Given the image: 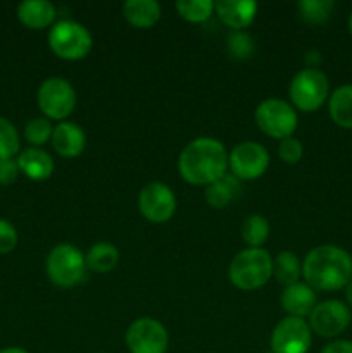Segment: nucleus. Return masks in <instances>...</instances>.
I'll return each instance as SVG.
<instances>
[{"label": "nucleus", "instance_id": "1", "mask_svg": "<svg viewBox=\"0 0 352 353\" xmlns=\"http://www.w3.org/2000/svg\"><path fill=\"white\" fill-rule=\"evenodd\" d=\"M306 285L320 292H338L352 279V255L337 245H320L302 262Z\"/></svg>", "mask_w": 352, "mask_h": 353}, {"label": "nucleus", "instance_id": "2", "mask_svg": "<svg viewBox=\"0 0 352 353\" xmlns=\"http://www.w3.org/2000/svg\"><path fill=\"white\" fill-rule=\"evenodd\" d=\"M178 169L190 185L209 186L226 174L228 152L214 138H195L179 154Z\"/></svg>", "mask_w": 352, "mask_h": 353}, {"label": "nucleus", "instance_id": "3", "mask_svg": "<svg viewBox=\"0 0 352 353\" xmlns=\"http://www.w3.org/2000/svg\"><path fill=\"white\" fill-rule=\"evenodd\" d=\"M230 281L244 292L264 286L273 276V259L262 248H247L235 255L228 269Z\"/></svg>", "mask_w": 352, "mask_h": 353}, {"label": "nucleus", "instance_id": "4", "mask_svg": "<svg viewBox=\"0 0 352 353\" xmlns=\"http://www.w3.org/2000/svg\"><path fill=\"white\" fill-rule=\"evenodd\" d=\"M48 47L59 59L79 61L90 54L93 38L83 24L76 21H59L48 33Z\"/></svg>", "mask_w": 352, "mask_h": 353}, {"label": "nucleus", "instance_id": "5", "mask_svg": "<svg viewBox=\"0 0 352 353\" xmlns=\"http://www.w3.org/2000/svg\"><path fill=\"white\" fill-rule=\"evenodd\" d=\"M330 97V81L326 74L316 68H307L297 72L290 83V99L302 112H314Z\"/></svg>", "mask_w": 352, "mask_h": 353}, {"label": "nucleus", "instance_id": "6", "mask_svg": "<svg viewBox=\"0 0 352 353\" xmlns=\"http://www.w3.org/2000/svg\"><path fill=\"white\" fill-rule=\"evenodd\" d=\"M85 255L69 243H61L52 248L47 257V276L54 285L71 288L85 278Z\"/></svg>", "mask_w": 352, "mask_h": 353}, {"label": "nucleus", "instance_id": "7", "mask_svg": "<svg viewBox=\"0 0 352 353\" xmlns=\"http://www.w3.org/2000/svg\"><path fill=\"white\" fill-rule=\"evenodd\" d=\"M255 124L268 137L285 140L297 130L299 117L295 109L285 100L268 99L255 109Z\"/></svg>", "mask_w": 352, "mask_h": 353}, {"label": "nucleus", "instance_id": "8", "mask_svg": "<svg viewBox=\"0 0 352 353\" xmlns=\"http://www.w3.org/2000/svg\"><path fill=\"white\" fill-rule=\"evenodd\" d=\"M38 107L48 119L62 121L76 107V92L64 78H48L38 88Z\"/></svg>", "mask_w": 352, "mask_h": 353}, {"label": "nucleus", "instance_id": "9", "mask_svg": "<svg viewBox=\"0 0 352 353\" xmlns=\"http://www.w3.org/2000/svg\"><path fill=\"white\" fill-rule=\"evenodd\" d=\"M168 343L166 327L152 317L137 319L126 331V347L130 353H166Z\"/></svg>", "mask_w": 352, "mask_h": 353}, {"label": "nucleus", "instance_id": "10", "mask_svg": "<svg viewBox=\"0 0 352 353\" xmlns=\"http://www.w3.org/2000/svg\"><path fill=\"white\" fill-rule=\"evenodd\" d=\"M269 165V154L261 143L244 141L228 155V168L237 179L252 181L261 178Z\"/></svg>", "mask_w": 352, "mask_h": 353}, {"label": "nucleus", "instance_id": "11", "mask_svg": "<svg viewBox=\"0 0 352 353\" xmlns=\"http://www.w3.org/2000/svg\"><path fill=\"white\" fill-rule=\"evenodd\" d=\"M352 319L351 309L340 300H324L316 303L309 314L311 331L321 338H337L349 327Z\"/></svg>", "mask_w": 352, "mask_h": 353}, {"label": "nucleus", "instance_id": "12", "mask_svg": "<svg viewBox=\"0 0 352 353\" xmlns=\"http://www.w3.org/2000/svg\"><path fill=\"white\" fill-rule=\"evenodd\" d=\"M313 343V331L300 317H285L276 324L271 334L275 353H307Z\"/></svg>", "mask_w": 352, "mask_h": 353}, {"label": "nucleus", "instance_id": "13", "mask_svg": "<svg viewBox=\"0 0 352 353\" xmlns=\"http://www.w3.org/2000/svg\"><path fill=\"white\" fill-rule=\"evenodd\" d=\"M138 209L150 223H166L176 212V196L169 186L162 183H148L138 195Z\"/></svg>", "mask_w": 352, "mask_h": 353}, {"label": "nucleus", "instance_id": "14", "mask_svg": "<svg viewBox=\"0 0 352 353\" xmlns=\"http://www.w3.org/2000/svg\"><path fill=\"white\" fill-rule=\"evenodd\" d=\"M214 10L224 26L242 31L254 21L257 3L252 0H219L214 3Z\"/></svg>", "mask_w": 352, "mask_h": 353}, {"label": "nucleus", "instance_id": "15", "mask_svg": "<svg viewBox=\"0 0 352 353\" xmlns=\"http://www.w3.org/2000/svg\"><path fill=\"white\" fill-rule=\"evenodd\" d=\"M86 137L85 131L75 123H61L54 128L52 133V147L61 157L72 159L81 155L85 150Z\"/></svg>", "mask_w": 352, "mask_h": 353}, {"label": "nucleus", "instance_id": "16", "mask_svg": "<svg viewBox=\"0 0 352 353\" xmlns=\"http://www.w3.org/2000/svg\"><path fill=\"white\" fill-rule=\"evenodd\" d=\"M282 307L290 317H304L309 316L316 307V293L306 283H295V285L285 286L282 293Z\"/></svg>", "mask_w": 352, "mask_h": 353}, {"label": "nucleus", "instance_id": "17", "mask_svg": "<svg viewBox=\"0 0 352 353\" xmlns=\"http://www.w3.org/2000/svg\"><path fill=\"white\" fill-rule=\"evenodd\" d=\"M17 165L19 171L33 181H45L54 172V161L47 152L40 148H26L21 152L17 157Z\"/></svg>", "mask_w": 352, "mask_h": 353}, {"label": "nucleus", "instance_id": "18", "mask_svg": "<svg viewBox=\"0 0 352 353\" xmlns=\"http://www.w3.org/2000/svg\"><path fill=\"white\" fill-rule=\"evenodd\" d=\"M17 17L30 30H43L55 19V7L47 0H26L17 6Z\"/></svg>", "mask_w": 352, "mask_h": 353}, {"label": "nucleus", "instance_id": "19", "mask_svg": "<svg viewBox=\"0 0 352 353\" xmlns=\"http://www.w3.org/2000/svg\"><path fill=\"white\" fill-rule=\"evenodd\" d=\"M123 16L131 26L145 30L161 19V6L155 0H128L123 3Z\"/></svg>", "mask_w": 352, "mask_h": 353}, {"label": "nucleus", "instance_id": "20", "mask_svg": "<svg viewBox=\"0 0 352 353\" xmlns=\"http://www.w3.org/2000/svg\"><path fill=\"white\" fill-rule=\"evenodd\" d=\"M328 112L338 128L352 130V85H342L331 93Z\"/></svg>", "mask_w": 352, "mask_h": 353}, {"label": "nucleus", "instance_id": "21", "mask_svg": "<svg viewBox=\"0 0 352 353\" xmlns=\"http://www.w3.org/2000/svg\"><path fill=\"white\" fill-rule=\"evenodd\" d=\"M85 262L86 269L104 274V272H109L116 268L117 262H119V252L113 243L100 241L90 248L88 254L85 255Z\"/></svg>", "mask_w": 352, "mask_h": 353}, {"label": "nucleus", "instance_id": "22", "mask_svg": "<svg viewBox=\"0 0 352 353\" xmlns=\"http://www.w3.org/2000/svg\"><path fill=\"white\" fill-rule=\"evenodd\" d=\"M238 190V179L233 174H224L223 178L214 181L206 188V202L209 203L213 209H224L230 202H233L237 196Z\"/></svg>", "mask_w": 352, "mask_h": 353}, {"label": "nucleus", "instance_id": "23", "mask_svg": "<svg viewBox=\"0 0 352 353\" xmlns=\"http://www.w3.org/2000/svg\"><path fill=\"white\" fill-rule=\"evenodd\" d=\"M300 274H302V265H300L299 257L293 252H280L273 261V276L276 281L282 285L290 286L299 283Z\"/></svg>", "mask_w": 352, "mask_h": 353}, {"label": "nucleus", "instance_id": "24", "mask_svg": "<svg viewBox=\"0 0 352 353\" xmlns=\"http://www.w3.org/2000/svg\"><path fill=\"white\" fill-rule=\"evenodd\" d=\"M269 236V223L266 217L254 214L242 224V240L251 248H259Z\"/></svg>", "mask_w": 352, "mask_h": 353}, {"label": "nucleus", "instance_id": "25", "mask_svg": "<svg viewBox=\"0 0 352 353\" xmlns=\"http://www.w3.org/2000/svg\"><path fill=\"white\" fill-rule=\"evenodd\" d=\"M175 7L179 16L190 23H204L214 12V2L211 0H179Z\"/></svg>", "mask_w": 352, "mask_h": 353}, {"label": "nucleus", "instance_id": "26", "mask_svg": "<svg viewBox=\"0 0 352 353\" xmlns=\"http://www.w3.org/2000/svg\"><path fill=\"white\" fill-rule=\"evenodd\" d=\"M335 3L331 0H302L299 2L300 16L311 24H323L330 17Z\"/></svg>", "mask_w": 352, "mask_h": 353}, {"label": "nucleus", "instance_id": "27", "mask_svg": "<svg viewBox=\"0 0 352 353\" xmlns=\"http://www.w3.org/2000/svg\"><path fill=\"white\" fill-rule=\"evenodd\" d=\"M19 134L10 121L0 117V161L12 159L19 152Z\"/></svg>", "mask_w": 352, "mask_h": 353}, {"label": "nucleus", "instance_id": "28", "mask_svg": "<svg viewBox=\"0 0 352 353\" xmlns=\"http://www.w3.org/2000/svg\"><path fill=\"white\" fill-rule=\"evenodd\" d=\"M52 133H54V128H52L50 121L45 117H35L24 128V137L31 145L47 143L52 138Z\"/></svg>", "mask_w": 352, "mask_h": 353}, {"label": "nucleus", "instance_id": "29", "mask_svg": "<svg viewBox=\"0 0 352 353\" xmlns=\"http://www.w3.org/2000/svg\"><path fill=\"white\" fill-rule=\"evenodd\" d=\"M228 48H230V54L237 59H247L251 57L252 52H254V41L244 31H235L233 34H230L228 38Z\"/></svg>", "mask_w": 352, "mask_h": 353}, {"label": "nucleus", "instance_id": "30", "mask_svg": "<svg viewBox=\"0 0 352 353\" xmlns=\"http://www.w3.org/2000/svg\"><path fill=\"white\" fill-rule=\"evenodd\" d=\"M278 154L280 159L286 164H297V162L302 159L304 154V147L297 138L289 137L285 140L280 141V147H278Z\"/></svg>", "mask_w": 352, "mask_h": 353}, {"label": "nucleus", "instance_id": "31", "mask_svg": "<svg viewBox=\"0 0 352 353\" xmlns=\"http://www.w3.org/2000/svg\"><path fill=\"white\" fill-rule=\"evenodd\" d=\"M17 245V231L7 221L0 219V254H9Z\"/></svg>", "mask_w": 352, "mask_h": 353}, {"label": "nucleus", "instance_id": "32", "mask_svg": "<svg viewBox=\"0 0 352 353\" xmlns=\"http://www.w3.org/2000/svg\"><path fill=\"white\" fill-rule=\"evenodd\" d=\"M19 172L21 171L17 161H14V159L0 161V185H12V183H16Z\"/></svg>", "mask_w": 352, "mask_h": 353}, {"label": "nucleus", "instance_id": "33", "mask_svg": "<svg viewBox=\"0 0 352 353\" xmlns=\"http://www.w3.org/2000/svg\"><path fill=\"white\" fill-rule=\"evenodd\" d=\"M321 353H352V341L349 340H335L328 343L321 350Z\"/></svg>", "mask_w": 352, "mask_h": 353}, {"label": "nucleus", "instance_id": "34", "mask_svg": "<svg viewBox=\"0 0 352 353\" xmlns=\"http://www.w3.org/2000/svg\"><path fill=\"white\" fill-rule=\"evenodd\" d=\"M344 290H345V300H347L349 307L352 309V279L347 283V286H345Z\"/></svg>", "mask_w": 352, "mask_h": 353}, {"label": "nucleus", "instance_id": "35", "mask_svg": "<svg viewBox=\"0 0 352 353\" xmlns=\"http://www.w3.org/2000/svg\"><path fill=\"white\" fill-rule=\"evenodd\" d=\"M0 353H28V352L23 350V348L10 347V348H3V350H0Z\"/></svg>", "mask_w": 352, "mask_h": 353}, {"label": "nucleus", "instance_id": "36", "mask_svg": "<svg viewBox=\"0 0 352 353\" xmlns=\"http://www.w3.org/2000/svg\"><path fill=\"white\" fill-rule=\"evenodd\" d=\"M349 31H351V34H352V12H351V16H349Z\"/></svg>", "mask_w": 352, "mask_h": 353}]
</instances>
